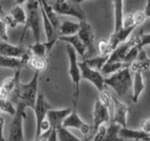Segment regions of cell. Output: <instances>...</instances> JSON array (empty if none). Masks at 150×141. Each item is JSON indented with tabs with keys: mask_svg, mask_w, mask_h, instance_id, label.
Wrapping results in <instances>:
<instances>
[{
	"mask_svg": "<svg viewBox=\"0 0 150 141\" xmlns=\"http://www.w3.org/2000/svg\"><path fill=\"white\" fill-rule=\"evenodd\" d=\"M39 76L40 72L35 70L31 80L28 83L23 84L21 82V80H18L15 89L13 90L9 99H12L14 102H16V103L21 102L25 103L26 107H30L33 109L38 97V93H39V89H38Z\"/></svg>",
	"mask_w": 150,
	"mask_h": 141,
	"instance_id": "1",
	"label": "cell"
},
{
	"mask_svg": "<svg viewBox=\"0 0 150 141\" xmlns=\"http://www.w3.org/2000/svg\"><path fill=\"white\" fill-rule=\"evenodd\" d=\"M26 9V22L25 24V29H23L22 35V40L23 39L26 29L30 28L35 41H40L42 30V19L39 0H27Z\"/></svg>",
	"mask_w": 150,
	"mask_h": 141,
	"instance_id": "2",
	"label": "cell"
},
{
	"mask_svg": "<svg viewBox=\"0 0 150 141\" xmlns=\"http://www.w3.org/2000/svg\"><path fill=\"white\" fill-rule=\"evenodd\" d=\"M105 86L112 88L119 97H124L132 86L130 68L126 67L104 78Z\"/></svg>",
	"mask_w": 150,
	"mask_h": 141,
	"instance_id": "3",
	"label": "cell"
},
{
	"mask_svg": "<svg viewBox=\"0 0 150 141\" xmlns=\"http://www.w3.org/2000/svg\"><path fill=\"white\" fill-rule=\"evenodd\" d=\"M66 52H67L69 58V74L75 88L73 106H77L80 97V83H81L82 80L81 70H80L79 62L77 59V53L73 47L70 44L67 43V45H66Z\"/></svg>",
	"mask_w": 150,
	"mask_h": 141,
	"instance_id": "4",
	"label": "cell"
},
{
	"mask_svg": "<svg viewBox=\"0 0 150 141\" xmlns=\"http://www.w3.org/2000/svg\"><path fill=\"white\" fill-rule=\"evenodd\" d=\"M25 105L21 102L17 103L15 114L12 117L8 128V140L9 141H23V120L26 118Z\"/></svg>",
	"mask_w": 150,
	"mask_h": 141,
	"instance_id": "5",
	"label": "cell"
},
{
	"mask_svg": "<svg viewBox=\"0 0 150 141\" xmlns=\"http://www.w3.org/2000/svg\"><path fill=\"white\" fill-rule=\"evenodd\" d=\"M53 9L58 15L72 16L77 18L79 21L86 20V13L80 6V4L75 3L71 0L70 1L69 0H55L54 4L53 5Z\"/></svg>",
	"mask_w": 150,
	"mask_h": 141,
	"instance_id": "6",
	"label": "cell"
},
{
	"mask_svg": "<svg viewBox=\"0 0 150 141\" xmlns=\"http://www.w3.org/2000/svg\"><path fill=\"white\" fill-rule=\"evenodd\" d=\"M77 34L86 48V55L90 56V58L96 56L98 51L95 45V32L93 30L92 26L86 20L80 21V28Z\"/></svg>",
	"mask_w": 150,
	"mask_h": 141,
	"instance_id": "7",
	"label": "cell"
},
{
	"mask_svg": "<svg viewBox=\"0 0 150 141\" xmlns=\"http://www.w3.org/2000/svg\"><path fill=\"white\" fill-rule=\"evenodd\" d=\"M80 70H81V77L82 79L87 80L92 85H94L98 91H101L105 88L104 84V76L100 73V70H94L86 65L84 60L82 62H79Z\"/></svg>",
	"mask_w": 150,
	"mask_h": 141,
	"instance_id": "8",
	"label": "cell"
},
{
	"mask_svg": "<svg viewBox=\"0 0 150 141\" xmlns=\"http://www.w3.org/2000/svg\"><path fill=\"white\" fill-rule=\"evenodd\" d=\"M51 108V105L47 103L46 99L43 95V93L39 92L38 93V97L35 103V105L33 110L35 113L36 117V139L40 137V126L42 121L46 119L47 111Z\"/></svg>",
	"mask_w": 150,
	"mask_h": 141,
	"instance_id": "9",
	"label": "cell"
},
{
	"mask_svg": "<svg viewBox=\"0 0 150 141\" xmlns=\"http://www.w3.org/2000/svg\"><path fill=\"white\" fill-rule=\"evenodd\" d=\"M62 126L66 128H74L81 131V133L83 135H87L90 132V126L86 123L77 113V106H73L72 110L69 114L66 117V119L63 120Z\"/></svg>",
	"mask_w": 150,
	"mask_h": 141,
	"instance_id": "10",
	"label": "cell"
},
{
	"mask_svg": "<svg viewBox=\"0 0 150 141\" xmlns=\"http://www.w3.org/2000/svg\"><path fill=\"white\" fill-rule=\"evenodd\" d=\"M110 120V115L108 106L104 105L103 103L97 99L94 105V110H93V122H94V131H97V129L101 124L108 122Z\"/></svg>",
	"mask_w": 150,
	"mask_h": 141,
	"instance_id": "11",
	"label": "cell"
},
{
	"mask_svg": "<svg viewBox=\"0 0 150 141\" xmlns=\"http://www.w3.org/2000/svg\"><path fill=\"white\" fill-rule=\"evenodd\" d=\"M112 100L114 102L115 106V113L114 118L112 119V122H115L121 127H127V115L129 112L128 105L115 96H112Z\"/></svg>",
	"mask_w": 150,
	"mask_h": 141,
	"instance_id": "12",
	"label": "cell"
},
{
	"mask_svg": "<svg viewBox=\"0 0 150 141\" xmlns=\"http://www.w3.org/2000/svg\"><path fill=\"white\" fill-rule=\"evenodd\" d=\"M72 108L67 107L63 108V109H50L47 111L46 119L49 121L51 128H58L59 126L62 125L63 120L66 119L70 112H71Z\"/></svg>",
	"mask_w": 150,
	"mask_h": 141,
	"instance_id": "13",
	"label": "cell"
},
{
	"mask_svg": "<svg viewBox=\"0 0 150 141\" xmlns=\"http://www.w3.org/2000/svg\"><path fill=\"white\" fill-rule=\"evenodd\" d=\"M28 50L23 46L13 45L6 41H0V55L8 56V58H22L27 54Z\"/></svg>",
	"mask_w": 150,
	"mask_h": 141,
	"instance_id": "14",
	"label": "cell"
},
{
	"mask_svg": "<svg viewBox=\"0 0 150 141\" xmlns=\"http://www.w3.org/2000/svg\"><path fill=\"white\" fill-rule=\"evenodd\" d=\"M21 70L22 68L16 69L15 73H14L12 77L6 79L1 85H0V98L9 99V97L11 96L13 90L15 89L18 80H20Z\"/></svg>",
	"mask_w": 150,
	"mask_h": 141,
	"instance_id": "15",
	"label": "cell"
},
{
	"mask_svg": "<svg viewBox=\"0 0 150 141\" xmlns=\"http://www.w3.org/2000/svg\"><path fill=\"white\" fill-rule=\"evenodd\" d=\"M119 137L122 139H130V140H142V141H150L149 134L145 133L143 130H132L127 127H121L119 129Z\"/></svg>",
	"mask_w": 150,
	"mask_h": 141,
	"instance_id": "16",
	"label": "cell"
},
{
	"mask_svg": "<svg viewBox=\"0 0 150 141\" xmlns=\"http://www.w3.org/2000/svg\"><path fill=\"white\" fill-rule=\"evenodd\" d=\"M28 58H29V52L23 56L22 58H8L0 55V68H8L16 70L18 68H22L27 63Z\"/></svg>",
	"mask_w": 150,
	"mask_h": 141,
	"instance_id": "17",
	"label": "cell"
},
{
	"mask_svg": "<svg viewBox=\"0 0 150 141\" xmlns=\"http://www.w3.org/2000/svg\"><path fill=\"white\" fill-rule=\"evenodd\" d=\"M58 40L70 44L74 48V50L76 51L77 55H80L83 58H86V46H84V44L83 43L82 40L79 38L78 34H74L70 36H59Z\"/></svg>",
	"mask_w": 150,
	"mask_h": 141,
	"instance_id": "18",
	"label": "cell"
},
{
	"mask_svg": "<svg viewBox=\"0 0 150 141\" xmlns=\"http://www.w3.org/2000/svg\"><path fill=\"white\" fill-rule=\"evenodd\" d=\"M134 73V78L132 80V95H131V99H132L133 103H137L139 98L142 94L143 90L144 89V78L142 72L140 70H136L133 72Z\"/></svg>",
	"mask_w": 150,
	"mask_h": 141,
	"instance_id": "19",
	"label": "cell"
},
{
	"mask_svg": "<svg viewBox=\"0 0 150 141\" xmlns=\"http://www.w3.org/2000/svg\"><path fill=\"white\" fill-rule=\"evenodd\" d=\"M129 68L132 70V72H136V70L142 72V70H148L150 68V58L144 49H140L137 58L130 64Z\"/></svg>",
	"mask_w": 150,
	"mask_h": 141,
	"instance_id": "20",
	"label": "cell"
},
{
	"mask_svg": "<svg viewBox=\"0 0 150 141\" xmlns=\"http://www.w3.org/2000/svg\"><path fill=\"white\" fill-rule=\"evenodd\" d=\"M39 3H40V6L43 9V11L47 15V17H48V19L50 20V22L52 23V25H53L55 32H57L58 28H59V25H60L58 14L54 11V9H53V6H51L46 0H39Z\"/></svg>",
	"mask_w": 150,
	"mask_h": 141,
	"instance_id": "21",
	"label": "cell"
},
{
	"mask_svg": "<svg viewBox=\"0 0 150 141\" xmlns=\"http://www.w3.org/2000/svg\"><path fill=\"white\" fill-rule=\"evenodd\" d=\"M80 28V22L75 23L69 20L63 21L59 25V34L60 36H70L77 34Z\"/></svg>",
	"mask_w": 150,
	"mask_h": 141,
	"instance_id": "22",
	"label": "cell"
},
{
	"mask_svg": "<svg viewBox=\"0 0 150 141\" xmlns=\"http://www.w3.org/2000/svg\"><path fill=\"white\" fill-rule=\"evenodd\" d=\"M126 67H129V65L125 62H122V61H106L105 64L102 66L100 73L103 75H108Z\"/></svg>",
	"mask_w": 150,
	"mask_h": 141,
	"instance_id": "23",
	"label": "cell"
},
{
	"mask_svg": "<svg viewBox=\"0 0 150 141\" xmlns=\"http://www.w3.org/2000/svg\"><path fill=\"white\" fill-rule=\"evenodd\" d=\"M115 9V30L118 31L122 28V21H123V0H114Z\"/></svg>",
	"mask_w": 150,
	"mask_h": 141,
	"instance_id": "24",
	"label": "cell"
},
{
	"mask_svg": "<svg viewBox=\"0 0 150 141\" xmlns=\"http://www.w3.org/2000/svg\"><path fill=\"white\" fill-rule=\"evenodd\" d=\"M109 58V56H101V55H96L91 58H88L84 59V62L86 63L87 66L94 70H100L102 66L105 64V62Z\"/></svg>",
	"mask_w": 150,
	"mask_h": 141,
	"instance_id": "25",
	"label": "cell"
},
{
	"mask_svg": "<svg viewBox=\"0 0 150 141\" xmlns=\"http://www.w3.org/2000/svg\"><path fill=\"white\" fill-rule=\"evenodd\" d=\"M121 126L115 122H112L109 127L106 129V135L104 136L103 141H120L123 140L121 137H119V129Z\"/></svg>",
	"mask_w": 150,
	"mask_h": 141,
	"instance_id": "26",
	"label": "cell"
},
{
	"mask_svg": "<svg viewBox=\"0 0 150 141\" xmlns=\"http://www.w3.org/2000/svg\"><path fill=\"white\" fill-rule=\"evenodd\" d=\"M26 64H28L31 68L38 70V72H41L47 66L46 56L45 58H40V56H37L34 55H33V56H29V58H28Z\"/></svg>",
	"mask_w": 150,
	"mask_h": 141,
	"instance_id": "27",
	"label": "cell"
},
{
	"mask_svg": "<svg viewBox=\"0 0 150 141\" xmlns=\"http://www.w3.org/2000/svg\"><path fill=\"white\" fill-rule=\"evenodd\" d=\"M11 15L15 19V21L21 25H25L26 22V11L21 5H15L11 11Z\"/></svg>",
	"mask_w": 150,
	"mask_h": 141,
	"instance_id": "28",
	"label": "cell"
},
{
	"mask_svg": "<svg viewBox=\"0 0 150 141\" xmlns=\"http://www.w3.org/2000/svg\"><path fill=\"white\" fill-rule=\"evenodd\" d=\"M56 132H57V140L59 141H80V138L70 133L68 128L62 125L56 128Z\"/></svg>",
	"mask_w": 150,
	"mask_h": 141,
	"instance_id": "29",
	"label": "cell"
},
{
	"mask_svg": "<svg viewBox=\"0 0 150 141\" xmlns=\"http://www.w3.org/2000/svg\"><path fill=\"white\" fill-rule=\"evenodd\" d=\"M29 51L32 52V54L34 56H40V58H45L46 54L48 53L45 42H41L40 41H35V43L29 47Z\"/></svg>",
	"mask_w": 150,
	"mask_h": 141,
	"instance_id": "30",
	"label": "cell"
},
{
	"mask_svg": "<svg viewBox=\"0 0 150 141\" xmlns=\"http://www.w3.org/2000/svg\"><path fill=\"white\" fill-rule=\"evenodd\" d=\"M0 110L11 116H13L15 114L16 107H14L13 103L11 100L5 98H0Z\"/></svg>",
	"mask_w": 150,
	"mask_h": 141,
	"instance_id": "31",
	"label": "cell"
},
{
	"mask_svg": "<svg viewBox=\"0 0 150 141\" xmlns=\"http://www.w3.org/2000/svg\"><path fill=\"white\" fill-rule=\"evenodd\" d=\"M97 51L98 55H101V56H109L112 52V49L109 43V41H105V40H100V41L98 42V45H97Z\"/></svg>",
	"mask_w": 150,
	"mask_h": 141,
	"instance_id": "32",
	"label": "cell"
},
{
	"mask_svg": "<svg viewBox=\"0 0 150 141\" xmlns=\"http://www.w3.org/2000/svg\"><path fill=\"white\" fill-rule=\"evenodd\" d=\"M139 51H140V49L137 46H131L129 49L128 53L126 54L123 62H125V63H127L128 65L130 66V64L136 59V58H137V56L139 54Z\"/></svg>",
	"mask_w": 150,
	"mask_h": 141,
	"instance_id": "33",
	"label": "cell"
},
{
	"mask_svg": "<svg viewBox=\"0 0 150 141\" xmlns=\"http://www.w3.org/2000/svg\"><path fill=\"white\" fill-rule=\"evenodd\" d=\"M0 41H8V26L5 22L3 16L0 13Z\"/></svg>",
	"mask_w": 150,
	"mask_h": 141,
	"instance_id": "34",
	"label": "cell"
},
{
	"mask_svg": "<svg viewBox=\"0 0 150 141\" xmlns=\"http://www.w3.org/2000/svg\"><path fill=\"white\" fill-rule=\"evenodd\" d=\"M0 13H1V15L3 16L5 22H6L8 27H11V28H15L17 26H18V23L15 21V19H14L11 14H7L6 12L3 11V9L0 8Z\"/></svg>",
	"mask_w": 150,
	"mask_h": 141,
	"instance_id": "35",
	"label": "cell"
},
{
	"mask_svg": "<svg viewBox=\"0 0 150 141\" xmlns=\"http://www.w3.org/2000/svg\"><path fill=\"white\" fill-rule=\"evenodd\" d=\"M98 100H100L104 105H106V106L109 107L110 103H111V101H112V95H111V94L104 88L103 90L100 91V95H98Z\"/></svg>",
	"mask_w": 150,
	"mask_h": 141,
	"instance_id": "36",
	"label": "cell"
},
{
	"mask_svg": "<svg viewBox=\"0 0 150 141\" xmlns=\"http://www.w3.org/2000/svg\"><path fill=\"white\" fill-rule=\"evenodd\" d=\"M139 36V42H138V48L143 49L144 46L150 45V33L149 34H141Z\"/></svg>",
	"mask_w": 150,
	"mask_h": 141,
	"instance_id": "37",
	"label": "cell"
},
{
	"mask_svg": "<svg viewBox=\"0 0 150 141\" xmlns=\"http://www.w3.org/2000/svg\"><path fill=\"white\" fill-rule=\"evenodd\" d=\"M106 129H107V127H105L103 124H101L97 129L96 135H95V136H94L93 140H95V141H103V139H104V136L106 135Z\"/></svg>",
	"mask_w": 150,
	"mask_h": 141,
	"instance_id": "38",
	"label": "cell"
},
{
	"mask_svg": "<svg viewBox=\"0 0 150 141\" xmlns=\"http://www.w3.org/2000/svg\"><path fill=\"white\" fill-rule=\"evenodd\" d=\"M145 19H146V16H145L144 12L142 11H136L135 13H133V20L136 26L143 25V23H144Z\"/></svg>",
	"mask_w": 150,
	"mask_h": 141,
	"instance_id": "39",
	"label": "cell"
},
{
	"mask_svg": "<svg viewBox=\"0 0 150 141\" xmlns=\"http://www.w3.org/2000/svg\"><path fill=\"white\" fill-rule=\"evenodd\" d=\"M130 26H137L134 24L133 14H127L123 16V21H122V27H130Z\"/></svg>",
	"mask_w": 150,
	"mask_h": 141,
	"instance_id": "40",
	"label": "cell"
},
{
	"mask_svg": "<svg viewBox=\"0 0 150 141\" xmlns=\"http://www.w3.org/2000/svg\"><path fill=\"white\" fill-rule=\"evenodd\" d=\"M141 130H143L147 134H150V119H147L143 121L142 126H141Z\"/></svg>",
	"mask_w": 150,
	"mask_h": 141,
	"instance_id": "41",
	"label": "cell"
},
{
	"mask_svg": "<svg viewBox=\"0 0 150 141\" xmlns=\"http://www.w3.org/2000/svg\"><path fill=\"white\" fill-rule=\"evenodd\" d=\"M4 125H5V120L4 118L0 115V141H5L4 137Z\"/></svg>",
	"mask_w": 150,
	"mask_h": 141,
	"instance_id": "42",
	"label": "cell"
},
{
	"mask_svg": "<svg viewBox=\"0 0 150 141\" xmlns=\"http://www.w3.org/2000/svg\"><path fill=\"white\" fill-rule=\"evenodd\" d=\"M144 12L146 18H150V0H146V5H145Z\"/></svg>",
	"mask_w": 150,
	"mask_h": 141,
	"instance_id": "43",
	"label": "cell"
},
{
	"mask_svg": "<svg viewBox=\"0 0 150 141\" xmlns=\"http://www.w3.org/2000/svg\"><path fill=\"white\" fill-rule=\"evenodd\" d=\"M27 0H16V5H22Z\"/></svg>",
	"mask_w": 150,
	"mask_h": 141,
	"instance_id": "44",
	"label": "cell"
},
{
	"mask_svg": "<svg viewBox=\"0 0 150 141\" xmlns=\"http://www.w3.org/2000/svg\"><path fill=\"white\" fill-rule=\"evenodd\" d=\"M71 1L75 2V3H78V4H81L82 2H84L86 0H71Z\"/></svg>",
	"mask_w": 150,
	"mask_h": 141,
	"instance_id": "45",
	"label": "cell"
},
{
	"mask_svg": "<svg viewBox=\"0 0 150 141\" xmlns=\"http://www.w3.org/2000/svg\"><path fill=\"white\" fill-rule=\"evenodd\" d=\"M149 135H150V134H149Z\"/></svg>",
	"mask_w": 150,
	"mask_h": 141,
	"instance_id": "46",
	"label": "cell"
}]
</instances>
